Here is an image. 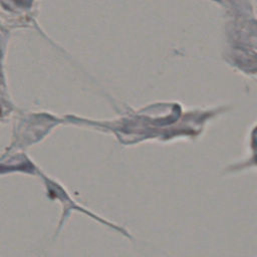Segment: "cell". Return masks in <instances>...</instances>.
<instances>
[{
  "label": "cell",
  "mask_w": 257,
  "mask_h": 257,
  "mask_svg": "<svg viewBox=\"0 0 257 257\" xmlns=\"http://www.w3.org/2000/svg\"><path fill=\"white\" fill-rule=\"evenodd\" d=\"M0 115H1V108H0Z\"/></svg>",
  "instance_id": "obj_1"
}]
</instances>
